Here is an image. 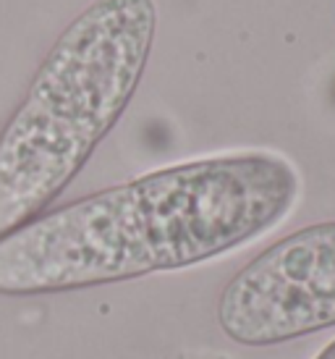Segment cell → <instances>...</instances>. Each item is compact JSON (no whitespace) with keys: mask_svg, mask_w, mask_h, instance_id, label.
<instances>
[{"mask_svg":"<svg viewBox=\"0 0 335 359\" xmlns=\"http://www.w3.org/2000/svg\"><path fill=\"white\" fill-rule=\"evenodd\" d=\"M301 189L294 160L273 150L152 170L0 236V294H60L202 265L283 226Z\"/></svg>","mask_w":335,"mask_h":359,"instance_id":"6da1fadb","label":"cell"},{"mask_svg":"<svg viewBox=\"0 0 335 359\" xmlns=\"http://www.w3.org/2000/svg\"><path fill=\"white\" fill-rule=\"evenodd\" d=\"M158 34L155 0H92L0 131V236L48 212L118 123Z\"/></svg>","mask_w":335,"mask_h":359,"instance_id":"7a4b0ae2","label":"cell"},{"mask_svg":"<svg viewBox=\"0 0 335 359\" xmlns=\"http://www.w3.org/2000/svg\"><path fill=\"white\" fill-rule=\"evenodd\" d=\"M217 325L241 346H275L335 325V220L273 244L231 278Z\"/></svg>","mask_w":335,"mask_h":359,"instance_id":"3957f363","label":"cell"},{"mask_svg":"<svg viewBox=\"0 0 335 359\" xmlns=\"http://www.w3.org/2000/svg\"><path fill=\"white\" fill-rule=\"evenodd\" d=\"M315 359H335V341H330V344H327L325 349L320 351Z\"/></svg>","mask_w":335,"mask_h":359,"instance_id":"277c9868","label":"cell"}]
</instances>
